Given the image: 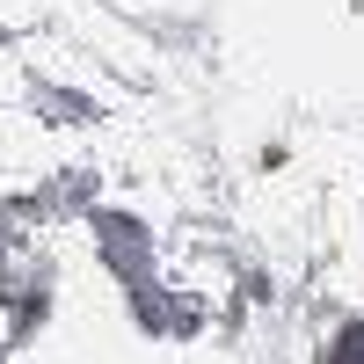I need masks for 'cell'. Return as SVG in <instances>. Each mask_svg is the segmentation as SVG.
Segmentation results:
<instances>
[{
  "label": "cell",
  "instance_id": "obj_1",
  "mask_svg": "<svg viewBox=\"0 0 364 364\" xmlns=\"http://www.w3.org/2000/svg\"><path fill=\"white\" fill-rule=\"evenodd\" d=\"M22 284H37V291H51V277H15V262H8V248H0V299H15ZM15 314V343H29L37 336V321L51 314V299H29V306H8Z\"/></svg>",
  "mask_w": 364,
  "mask_h": 364
}]
</instances>
